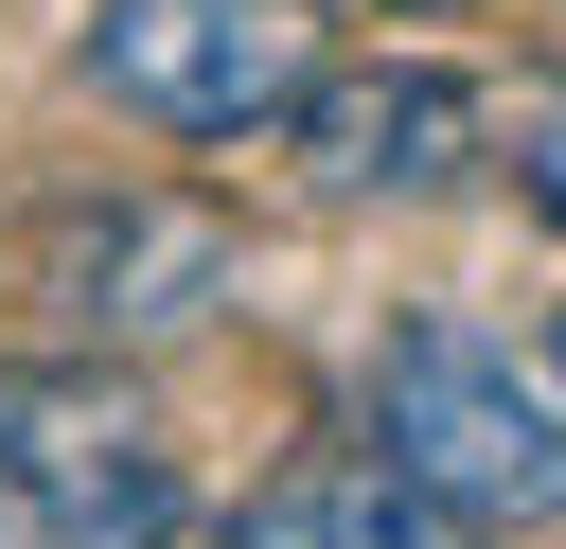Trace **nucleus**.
<instances>
[{"label": "nucleus", "mask_w": 566, "mask_h": 549, "mask_svg": "<svg viewBox=\"0 0 566 549\" xmlns=\"http://www.w3.org/2000/svg\"><path fill=\"white\" fill-rule=\"evenodd\" d=\"M230 213H195V195H35L18 230H0V336L18 354H53V372H106V354H159V336H195L212 301H230Z\"/></svg>", "instance_id": "nucleus-1"}, {"label": "nucleus", "mask_w": 566, "mask_h": 549, "mask_svg": "<svg viewBox=\"0 0 566 549\" xmlns=\"http://www.w3.org/2000/svg\"><path fill=\"white\" fill-rule=\"evenodd\" d=\"M548 390H566V319H548Z\"/></svg>", "instance_id": "nucleus-8"}, {"label": "nucleus", "mask_w": 566, "mask_h": 549, "mask_svg": "<svg viewBox=\"0 0 566 549\" xmlns=\"http://www.w3.org/2000/svg\"><path fill=\"white\" fill-rule=\"evenodd\" d=\"M212 549H478V531H460L389 443H301L283 478H248V496H230V531H212Z\"/></svg>", "instance_id": "nucleus-6"}, {"label": "nucleus", "mask_w": 566, "mask_h": 549, "mask_svg": "<svg viewBox=\"0 0 566 549\" xmlns=\"http://www.w3.org/2000/svg\"><path fill=\"white\" fill-rule=\"evenodd\" d=\"M0 549H177V443L106 372H0Z\"/></svg>", "instance_id": "nucleus-4"}, {"label": "nucleus", "mask_w": 566, "mask_h": 549, "mask_svg": "<svg viewBox=\"0 0 566 549\" xmlns=\"http://www.w3.org/2000/svg\"><path fill=\"white\" fill-rule=\"evenodd\" d=\"M371 443L460 514V531H548L566 514V390L495 319H389L371 354Z\"/></svg>", "instance_id": "nucleus-2"}, {"label": "nucleus", "mask_w": 566, "mask_h": 549, "mask_svg": "<svg viewBox=\"0 0 566 549\" xmlns=\"http://www.w3.org/2000/svg\"><path fill=\"white\" fill-rule=\"evenodd\" d=\"M283 159H301V195H336V213H407V195H442V177L478 159V89H460L442 53L318 71V89L283 106Z\"/></svg>", "instance_id": "nucleus-5"}, {"label": "nucleus", "mask_w": 566, "mask_h": 549, "mask_svg": "<svg viewBox=\"0 0 566 549\" xmlns=\"http://www.w3.org/2000/svg\"><path fill=\"white\" fill-rule=\"evenodd\" d=\"M71 71L159 142H248L318 89V0H88Z\"/></svg>", "instance_id": "nucleus-3"}, {"label": "nucleus", "mask_w": 566, "mask_h": 549, "mask_svg": "<svg viewBox=\"0 0 566 549\" xmlns=\"http://www.w3.org/2000/svg\"><path fill=\"white\" fill-rule=\"evenodd\" d=\"M354 18H460V0H354Z\"/></svg>", "instance_id": "nucleus-7"}]
</instances>
